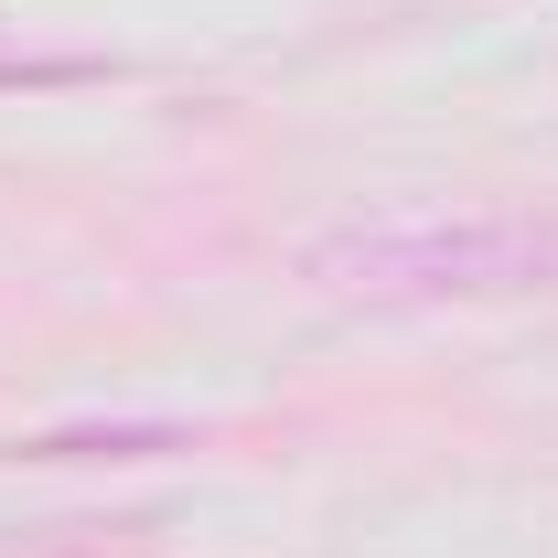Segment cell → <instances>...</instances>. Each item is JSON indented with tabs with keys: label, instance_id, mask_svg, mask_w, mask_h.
I'll return each mask as SVG.
<instances>
[{
	"label": "cell",
	"instance_id": "obj_2",
	"mask_svg": "<svg viewBox=\"0 0 558 558\" xmlns=\"http://www.w3.org/2000/svg\"><path fill=\"white\" fill-rule=\"evenodd\" d=\"M0 558H161V515H54V526H11Z\"/></svg>",
	"mask_w": 558,
	"mask_h": 558
},
{
	"label": "cell",
	"instance_id": "obj_4",
	"mask_svg": "<svg viewBox=\"0 0 558 558\" xmlns=\"http://www.w3.org/2000/svg\"><path fill=\"white\" fill-rule=\"evenodd\" d=\"M75 451L130 462V451H183V429H44V440H11V462H75Z\"/></svg>",
	"mask_w": 558,
	"mask_h": 558
},
{
	"label": "cell",
	"instance_id": "obj_1",
	"mask_svg": "<svg viewBox=\"0 0 558 558\" xmlns=\"http://www.w3.org/2000/svg\"><path fill=\"white\" fill-rule=\"evenodd\" d=\"M301 279L365 312H473L558 290V205H387L301 236Z\"/></svg>",
	"mask_w": 558,
	"mask_h": 558
},
{
	"label": "cell",
	"instance_id": "obj_3",
	"mask_svg": "<svg viewBox=\"0 0 558 558\" xmlns=\"http://www.w3.org/2000/svg\"><path fill=\"white\" fill-rule=\"evenodd\" d=\"M97 75H119L108 54H44V44H22L11 22H0V97L11 86H97Z\"/></svg>",
	"mask_w": 558,
	"mask_h": 558
}]
</instances>
